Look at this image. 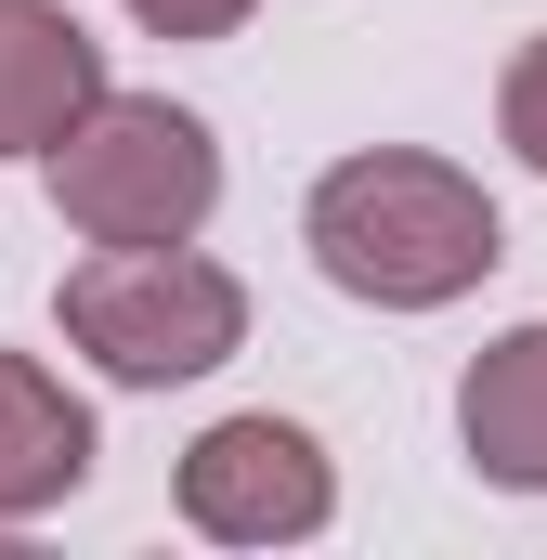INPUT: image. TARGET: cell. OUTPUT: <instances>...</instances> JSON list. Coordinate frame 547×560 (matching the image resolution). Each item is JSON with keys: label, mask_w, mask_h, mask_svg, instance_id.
Instances as JSON below:
<instances>
[{"label": "cell", "mask_w": 547, "mask_h": 560, "mask_svg": "<svg viewBox=\"0 0 547 560\" xmlns=\"http://www.w3.org/2000/svg\"><path fill=\"white\" fill-rule=\"evenodd\" d=\"M300 235H313V261H326L339 300H379V313H443V300H469V287L509 261L496 196H482L456 156H417V143L339 156V170L313 183Z\"/></svg>", "instance_id": "cell-1"}, {"label": "cell", "mask_w": 547, "mask_h": 560, "mask_svg": "<svg viewBox=\"0 0 547 560\" xmlns=\"http://www.w3.org/2000/svg\"><path fill=\"white\" fill-rule=\"evenodd\" d=\"M53 209L92 248H183L222 209V143L170 92H105L79 131L53 143Z\"/></svg>", "instance_id": "cell-2"}, {"label": "cell", "mask_w": 547, "mask_h": 560, "mask_svg": "<svg viewBox=\"0 0 547 560\" xmlns=\"http://www.w3.org/2000/svg\"><path fill=\"white\" fill-rule=\"evenodd\" d=\"M66 339L118 392H170V378H209L248 352V287L196 261V235L183 248H92L66 275Z\"/></svg>", "instance_id": "cell-3"}, {"label": "cell", "mask_w": 547, "mask_h": 560, "mask_svg": "<svg viewBox=\"0 0 547 560\" xmlns=\"http://www.w3.org/2000/svg\"><path fill=\"white\" fill-rule=\"evenodd\" d=\"M183 522L209 548H300L339 522V469L300 418H222L183 443Z\"/></svg>", "instance_id": "cell-4"}, {"label": "cell", "mask_w": 547, "mask_h": 560, "mask_svg": "<svg viewBox=\"0 0 547 560\" xmlns=\"http://www.w3.org/2000/svg\"><path fill=\"white\" fill-rule=\"evenodd\" d=\"M105 92V39L66 0H0V156H53Z\"/></svg>", "instance_id": "cell-5"}, {"label": "cell", "mask_w": 547, "mask_h": 560, "mask_svg": "<svg viewBox=\"0 0 547 560\" xmlns=\"http://www.w3.org/2000/svg\"><path fill=\"white\" fill-rule=\"evenodd\" d=\"M92 405L39 365V352H0V522H39L92 482Z\"/></svg>", "instance_id": "cell-6"}, {"label": "cell", "mask_w": 547, "mask_h": 560, "mask_svg": "<svg viewBox=\"0 0 547 560\" xmlns=\"http://www.w3.org/2000/svg\"><path fill=\"white\" fill-rule=\"evenodd\" d=\"M456 443L482 482L547 495V326H509L469 378H456Z\"/></svg>", "instance_id": "cell-7"}, {"label": "cell", "mask_w": 547, "mask_h": 560, "mask_svg": "<svg viewBox=\"0 0 547 560\" xmlns=\"http://www.w3.org/2000/svg\"><path fill=\"white\" fill-rule=\"evenodd\" d=\"M496 131H509L522 170H547V26L509 52V79H496Z\"/></svg>", "instance_id": "cell-8"}, {"label": "cell", "mask_w": 547, "mask_h": 560, "mask_svg": "<svg viewBox=\"0 0 547 560\" xmlns=\"http://www.w3.org/2000/svg\"><path fill=\"white\" fill-rule=\"evenodd\" d=\"M131 26H156V39H235L248 0H131Z\"/></svg>", "instance_id": "cell-9"}]
</instances>
